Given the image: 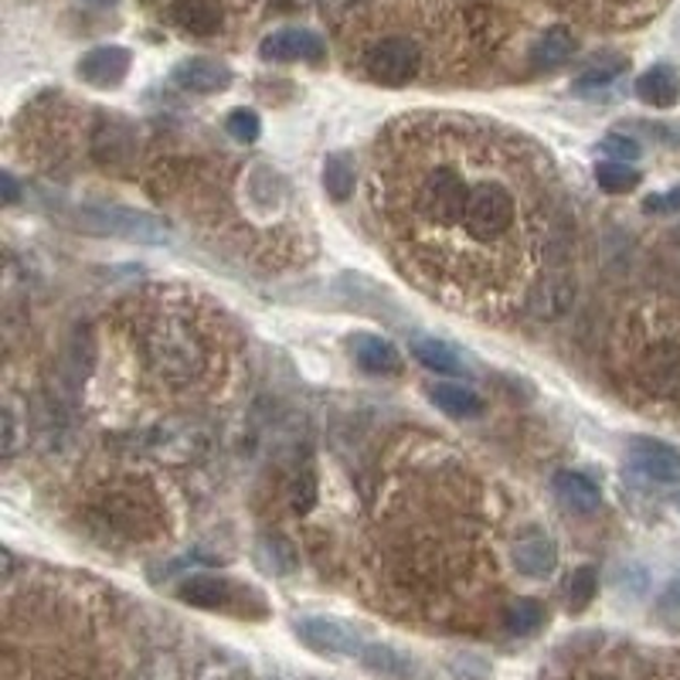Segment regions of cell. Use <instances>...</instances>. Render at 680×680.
<instances>
[{"label": "cell", "mask_w": 680, "mask_h": 680, "mask_svg": "<svg viewBox=\"0 0 680 680\" xmlns=\"http://www.w3.org/2000/svg\"><path fill=\"white\" fill-rule=\"evenodd\" d=\"M170 79L181 86L185 92H194V96H214V92H225L232 86V68L219 58H204V55H194V58H185L177 62Z\"/></svg>", "instance_id": "14"}, {"label": "cell", "mask_w": 680, "mask_h": 680, "mask_svg": "<svg viewBox=\"0 0 680 680\" xmlns=\"http://www.w3.org/2000/svg\"><path fill=\"white\" fill-rule=\"evenodd\" d=\"M551 8L595 27H636L650 21L667 0H548Z\"/></svg>", "instance_id": "9"}, {"label": "cell", "mask_w": 680, "mask_h": 680, "mask_svg": "<svg viewBox=\"0 0 680 680\" xmlns=\"http://www.w3.org/2000/svg\"><path fill=\"white\" fill-rule=\"evenodd\" d=\"M629 467L654 483H680V449L664 439L636 436L629 439Z\"/></svg>", "instance_id": "12"}, {"label": "cell", "mask_w": 680, "mask_h": 680, "mask_svg": "<svg viewBox=\"0 0 680 680\" xmlns=\"http://www.w3.org/2000/svg\"><path fill=\"white\" fill-rule=\"evenodd\" d=\"M504 626L514 636H531L545 626V605L538 599H517L511 602V610L504 613Z\"/></svg>", "instance_id": "27"}, {"label": "cell", "mask_w": 680, "mask_h": 680, "mask_svg": "<svg viewBox=\"0 0 680 680\" xmlns=\"http://www.w3.org/2000/svg\"><path fill=\"white\" fill-rule=\"evenodd\" d=\"M0 194H4V204H8V208H14V204L21 201L18 181H14V177H11V174H4V177H0Z\"/></svg>", "instance_id": "36"}, {"label": "cell", "mask_w": 680, "mask_h": 680, "mask_svg": "<svg viewBox=\"0 0 680 680\" xmlns=\"http://www.w3.org/2000/svg\"><path fill=\"white\" fill-rule=\"evenodd\" d=\"M79 4H86V8H116L120 4V0H79Z\"/></svg>", "instance_id": "39"}, {"label": "cell", "mask_w": 680, "mask_h": 680, "mask_svg": "<svg viewBox=\"0 0 680 680\" xmlns=\"http://www.w3.org/2000/svg\"><path fill=\"white\" fill-rule=\"evenodd\" d=\"M599 151L602 154H610L613 160H639V143L633 140V136H626V133H610V136H602L599 140Z\"/></svg>", "instance_id": "31"}, {"label": "cell", "mask_w": 680, "mask_h": 680, "mask_svg": "<svg viewBox=\"0 0 680 680\" xmlns=\"http://www.w3.org/2000/svg\"><path fill=\"white\" fill-rule=\"evenodd\" d=\"M350 354L361 371L368 375H399L402 371V354L399 347L378 337V334H354L350 337Z\"/></svg>", "instance_id": "15"}, {"label": "cell", "mask_w": 680, "mask_h": 680, "mask_svg": "<svg viewBox=\"0 0 680 680\" xmlns=\"http://www.w3.org/2000/svg\"><path fill=\"white\" fill-rule=\"evenodd\" d=\"M191 680H253V673H248V664L238 660L235 654H211L204 657L198 667H194V677Z\"/></svg>", "instance_id": "24"}, {"label": "cell", "mask_w": 680, "mask_h": 680, "mask_svg": "<svg viewBox=\"0 0 680 680\" xmlns=\"http://www.w3.org/2000/svg\"><path fill=\"white\" fill-rule=\"evenodd\" d=\"M140 680H177V673H174L170 664H157V667H151L147 673H143Z\"/></svg>", "instance_id": "38"}, {"label": "cell", "mask_w": 680, "mask_h": 680, "mask_svg": "<svg viewBox=\"0 0 680 680\" xmlns=\"http://www.w3.org/2000/svg\"><path fill=\"white\" fill-rule=\"evenodd\" d=\"M361 664L371 673H384V677H405L409 673V660L395 647H388V643H368L365 654H361Z\"/></svg>", "instance_id": "29"}, {"label": "cell", "mask_w": 680, "mask_h": 680, "mask_svg": "<svg viewBox=\"0 0 680 680\" xmlns=\"http://www.w3.org/2000/svg\"><path fill=\"white\" fill-rule=\"evenodd\" d=\"M133 55L123 45H99L79 58V79L92 89H116L130 76Z\"/></svg>", "instance_id": "13"}, {"label": "cell", "mask_w": 680, "mask_h": 680, "mask_svg": "<svg viewBox=\"0 0 680 680\" xmlns=\"http://www.w3.org/2000/svg\"><path fill=\"white\" fill-rule=\"evenodd\" d=\"M354 181H357V167H354L350 154L337 151V154H331V157L324 160V191H327L337 204H344V201L354 194Z\"/></svg>", "instance_id": "23"}, {"label": "cell", "mask_w": 680, "mask_h": 680, "mask_svg": "<svg viewBox=\"0 0 680 680\" xmlns=\"http://www.w3.org/2000/svg\"><path fill=\"white\" fill-rule=\"evenodd\" d=\"M677 508H680V497H677Z\"/></svg>", "instance_id": "40"}, {"label": "cell", "mask_w": 680, "mask_h": 680, "mask_svg": "<svg viewBox=\"0 0 680 680\" xmlns=\"http://www.w3.org/2000/svg\"><path fill=\"white\" fill-rule=\"evenodd\" d=\"M595 592H599L595 568L582 565V568L571 571L568 582H565V605H568V613H586L589 605H592V599H595Z\"/></svg>", "instance_id": "26"}, {"label": "cell", "mask_w": 680, "mask_h": 680, "mask_svg": "<svg viewBox=\"0 0 680 680\" xmlns=\"http://www.w3.org/2000/svg\"><path fill=\"white\" fill-rule=\"evenodd\" d=\"M259 561L266 571H272V576H293L297 565H300L293 545L279 538V534H266V538L259 542Z\"/></svg>", "instance_id": "25"}, {"label": "cell", "mask_w": 680, "mask_h": 680, "mask_svg": "<svg viewBox=\"0 0 680 680\" xmlns=\"http://www.w3.org/2000/svg\"><path fill=\"white\" fill-rule=\"evenodd\" d=\"M514 568L527 579H548L551 571L558 568V545L548 538V534H527L521 538L511 551Z\"/></svg>", "instance_id": "16"}, {"label": "cell", "mask_w": 680, "mask_h": 680, "mask_svg": "<svg viewBox=\"0 0 680 680\" xmlns=\"http://www.w3.org/2000/svg\"><path fill=\"white\" fill-rule=\"evenodd\" d=\"M313 504H316V480H313L310 470H303V473L297 477V483H293V508H297L300 514H306Z\"/></svg>", "instance_id": "33"}, {"label": "cell", "mask_w": 680, "mask_h": 680, "mask_svg": "<svg viewBox=\"0 0 680 680\" xmlns=\"http://www.w3.org/2000/svg\"><path fill=\"white\" fill-rule=\"evenodd\" d=\"M259 55H263V62H276V65H293V62L324 65L327 62V45L310 27H279V31H272L263 38Z\"/></svg>", "instance_id": "11"}, {"label": "cell", "mask_w": 680, "mask_h": 680, "mask_svg": "<svg viewBox=\"0 0 680 680\" xmlns=\"http://www.w3.org/2000/svg\"><path fill=\"white\" fill-rule=\"evenodd\" d=\"M551 490L555 497L568 511H579V514H592L602 508V490L586 477V473H576V470H558L555 480H551Z\"/></svg>", "instance_id": "19"}, {"label": "cell", "mask_w": 680, "mask_h": 680, "mask_svg": "<svg viewBox=\"0 0 680 680\" xmlns=\"http://www.w3.org/2000/svg\"><path fill=\"white\" fill-rule=\"evenodd\" d=\"M126 126L130 123H120V120L116 123H102L96 130V136H92V157H99L110 170H123L133 160V154H136V143L126 133Z\"/></svg>", "instance_id": "20"}, {"label": "cell", "mask_w": 680, "mask_h": 680, "mask_svg": "<svg viewBox=\"0 0 680 680\" xmlns=\"http://www.w3.org/2000/svg\"><path fill=\"white\" fill-rule=\"evenodd\" d=\"M626 68V58H613V62H605V65H595V68H589L586 76L576 82V89L579 92H586V89H599V86H610L620 71Z\"/></svg>", "instance_id": "32"}, {"label": "cell", "mask_w": 680, "mask_h": 680, "mask_svg": "<svg viewBox=\"0 0 680 680\" xmlns=\"http://www.w3.org/2000/svg\"><path fill=\"white\" fill-rule=\"evenodd\" d=\"M613 357L633 395L660 405H680V334L660 324V313L623 316Z\"/></svg>", "instance_id": "4"}, {"label": "cell", "mask_w": 680, "mask_h": 680, "mask_svg": "<svg viewBox=\"0 0 680 680\" xmlns=\"http://www.w3.org/2000/svg\"><path fill=\"white\" fill-rule=\"evenodd\" d=\"M225 130H228V136L235 140V143H256L259 140V133H263V120H259V113L256 110H245V105H238V110H232L228 116H225Z\"/></svg>", "instance_id": "30"}, {"label": "cell", "mask_w": 680, "mask_h": 680, "mask_svg": "<svg viewBox=\"0 0 680 680\" xmlns=\"http://www.w3.org/2000/svg\"><path fill=\"white\" fill-rule=\"evenodd\" d=\"M293 633L306 650L331 660H361L368 647V639L361 633L334 616H303L293 623Z\"/></svg>", "instance_id": "8"}, {"label": "cell", "mask_w": 680, "mask_h": 680, "mask_svg": "<svg viewBox=\"0 0 680 680\" xmlns=\"http://www.w3.org/2000/svg\"><path fill=\"white\" fill-rule=\"evenodd\" d=\"M160 11L188 38H219L228 24V0H164Z\"/></svg>", "instance_id": "10"}, {"label": "cell", "mask_w": 680, "mask_h": 680, "mask_svg": "<svg viewBox=\"0 0 680 680\" xmlns=\"http://www.w3.org/2000/svg\"><path fill=\"white\" fill-rule=\"evenodd\" d=\"M123 327L143 381L164 399H204L232 368L225 316L198 293L147 286L123 306Z\"/></svg>", "instance_id": "3"}, {"label": "cell", "mask_w": 680, "mask_h": 680, "mask_svg": "<svg viewBox=\"0 0 680 680\" xmlns=\"http://www.w3.org/2000/svg\"><path fill=\"white\" fill-rule=\"evenodd\" d=\"M595 185L605 194H629L639 185V170L626 167L623 160H602L595 164Z\"/></svg>", "instance_id": "28"}, {"label": "cell", "mask_w": 680, "mask_h": 680, "mask_svg": "<svg viewBox=\"0 0 680 680\" xmlns=\"http://www.w3.org/2000/svg\"><path fill=\"white\" fill-rule=\"evenodd\" d=\"M79 225L92 235H113L140 245H167L170 242V225L151 211L136 208H120V204H99V208H82Z\"/></svg>", "instance_id": "7"}, {"label": "cell", "mask_w": 680, "mask_h": 680, "mask_svg": "<svg viewBox=\"0 0 680 680\" xmlns=\"http://www.w3.org/2000/svg\"><path fill=\"white\" fill-rule=\"evenodd\" d=\"M384 253L419 293L473 320L517 313L545 269L558 174L531 136L473 113H405L371 151Z\"/></svg>", "instance_id": "1"}, {"label": "cell", "mask_w": 680, "mask_h": 680, "mask_svg": "<svg viewBox=\"0 0 680 680\" xmlns=\"http://www.w3.org/2000/svg\"><path fill=\"white\" fill-rule=\"evenodd\" d=\"M428 399L449 419H477L483 412V399L467 384H433L428 388Z\"/></svg>", "instance_id": "21"}, {"label": "cell", "mask_w": 680, "mask_h": 680, "mask_svg": "<svg viewBox=\"0 0 680 680\" xmlns=\"http://www.w3.org/2000/svg\"><path fill=\"white\" fill-rule=\"evenodd\" d=\"M177 599L185 605H194V610L204 613H222V616H235V620H266L269 605L266 595L245 582L225 579V576H191L177 586Z\"/></svg>", "instance_id": "6"}, {"label": "cell", "mask_w": 680, "mask_h": 680, "mask_svg": "<svg viewBox=\"0 0 680 680\" xmlns=\"http://www.w3.org/2000/svg\"><path fill=\"white\" fill-rule=\"evenodd\" d=\"M412 354L415 361L425 368V371H436V375H459L462 371V357L453 350V344L446 341H436V337H419L412 344Z\"/></svg>", "instance_id": "22"}, {"label": "cell", "mask_w": 680, "mask_h": 680, "mask_svg": "<svg viewBox=\"0 0 680 680\" xmlns=\"http://www.w3.org/2000/svg\"><path fill=\"white\" fill-rule=\"evenodd\" d=\"M636 96L647 105H657V110H670L680 102V71L670 62L650 65L636 79Z\"/></svg>", "instance_id": "17"}, {"label": "cell", "mask_w": 680, "mask_h": 680, "mask_svg": "<svg viewBox=\"0 0 680 680\" xmlns=\"http://www.w3.org/2000/svg\"><path fill=\"white\" fill-rule=\"evenodd\" d=\"M89 514L126 542H151L164 531V504L157 493L143 483H113L105 487L92 504Z\"/></svg>", "instance_id": "5"}, {"label": "cell", "mask_w": 680, "mask_h": 680, "mask_svg": "<svg viewBox=\"0 0 680 680\" xmlns=\"http://www.w3.org/2000/svg\"><path fill=\"white\" fill-rule=\"evenodd\" d=\"M487 24L449 0H368L344 24L341 55L350 76L381 89L436 86L467 76L493 38Z\"/></svg>", "instance_id": "2"}, {"label": "cell", "mask_w": 680, "mask_h": 680, "mask_svg": "<svg viewBox=\"0 0 680 680\" xmlns=\"http://www.w3.org/2000/svg\"><path fill=\"white\" fill-rule=\"evenodd\" d=\"M576 48H579V38L571 34V27L555 24L531 45L527 62H531L534 71H551V68H561L571 55H576Z\"/></svg>", "instance_id": "18"}, {"label": "cell", "mask_w": 680, "mask_h": 680, "mask_svg": "<svg viewBox=\"0 0 680 680\" xmlns=\"http://www.w3.org/2000/svg\"><path fill=\"white\" fill-rule=\"evenodd\" d=\"M657 610L660 616H680V576L667 582V589L657 599Z\"/></svg>", "instance_id": "35"}, {"label": "cell", "mask_w": 680, "mask_h": 680, "mask_svg": "<svg viewBox=\"0 0 680 680\" xmlns=\"http://www.w3.org/2000/svg\"><path fill=\"white\" fill-rule=\"evenodd\" d=\"M650 133H657L660 140L680 143V123H677V126H673V123H654V126H650Z\"/></svg>", "instance_id": "37"}, {"label": "cell", "mask_w": 680, "mask_h": 680, "mask_svg": "<svg viewBox=\"0 0 680 680\" xmlns=\"http://www.w3.org/2000/svg\"><path fill=\"white\" fill-rule=\"evenodd\" d=\"M643 208L657 211V214H677V211H680V188L664 191V194H650L647 201H643Z\"/></svg>", "instance_id": "34"}]
</instances>
